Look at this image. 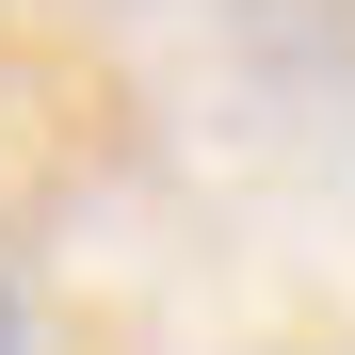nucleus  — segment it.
I'll return each instance as SVG.
<instances>
[{"label":"nucleus","instance_id":"nucleus-1","mask_svg":"<svg viewBox=\"0 0 355 355\" xmlns=\"http://www.w3.org/2000/svg\"><path fill=\"white\" fill-rule=\"evenodd\" d=\"M0 355H17V307H0Z\"/></svg>","mask_w":355,"mask_h":355}]
</instances>
